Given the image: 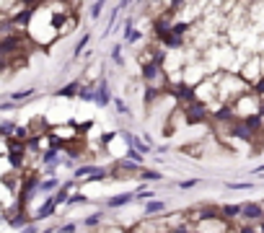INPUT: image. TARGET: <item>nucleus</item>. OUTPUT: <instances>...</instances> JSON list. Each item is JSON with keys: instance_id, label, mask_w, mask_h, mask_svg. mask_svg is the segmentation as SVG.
Masks as SVG:
<instances>
[{"instance_id": "1", "label": "nucleus", "mask_w": 264, "mask_h": 233, "mask_svg": "<svg viewBox=\"0 0 264 233\" xmlns=\"http://www.w3.org/2000/svg\"><path fill=\"white\" fill-rule=\"evenodd\" d=\"M212 78L217 83V99H220V107H233L241 96H246V93L251 91V86L236 73H215Z\"/></svg>"}, {"instance_id": "2", "label": "nucleus", "mask_w": 264, "mask_h": 233, "mask_svg": "<svg viewBox=\"0 0 264 233\" xmlns=\"http://www.w3.org/2000/svg\"><path fill=\"white\" fill-rule=\"evenodd\" d=\"M181 112H184L187 124L208 122V116H210V107H205V104H200V101H192V104H187V107H181Z\"/></svg>"}, {"instance_id": "3", "label": "nucleus", "mask_w": 264, "mask_h": 233, "mask_svg": "<svg viewBox=\"0 0 264 233\" xmlns=\"http://www.w3.org/2000/svg\"><path fill=\"white\" fill-rule=\"evenodd\" d=\"M114 99H111V91H109V83H106V78H101L99 83H96V96H94V104L96 107H109Z\"/></svg>"}, {"instance_id": "4", "label": "nucleus", "mask_w": 264, "mask_h": 233, "mask_svg": "<svg viewBox=\"0 0 264 233\" xmlns=\"http://www.w3.org/2000/svg\"><path fill=\"white\" fill-rule=\"evenodd\" d=\"M80 88H83V80H80V78H75V80H70V83H67V86L57 88V93H54V96H60V99H75V96H80Z\"/></svg>"}, {"instance_id": "5", "label": "nucleus", "mask_w": 264, "mask_h": 233, "mask_svg": "<svg viewBox=\"0 0 264 233\" xmlns=\"http://www.w3.org/2000/svg\"><path fill=\"white\" fill-rule=\"evenodd\" d=\"M57 210V200H54V194L52 197H47V200H44V205L37 210V213H34V223H37V220H44V218H50L52 213Z\"/></svg>"}, {"instance_id": "6", "label": "nucleus", "mask_w": 264, "mask_h": 233, "mask_svg": "<svg viewBox=\"0 0 264 233\" xmlns=\"http://www.w3.org/2000/svg\"><path fill=\"white\" fill-rule=\"evenodd\" d=\"M135 192H122V194H114V197H109L106 200V207L109 210H114V207H124V205H130L132 200H135Z\"/></svg>"}, {"instance_id": "7", "label": "nucleus", "mask_w": 264, "mask_h": 233, "mask_svg": "<svg viewBox=\"0 0 264 233\" xmlns=\"http://www.w3.org/2000/svg\"><path fill=\"white\" fill-rule=\"evenodd\" d=\"M34 93H37V88H24V91H13V93H8V101H13L16 107L18 104H24V101H29Z\"/></svg>"}, {"instance_id": "8", "label": "nucleus", "mask_w": 264, "mask_h": 233, "mask_svg": "<svg viewBox=\"0 0 264 233\" xmlns=\"http://www.w3.org/2000/svg\"><path fill=\"white\" fill-rule=\"evenodd\" d=\"M75 26H78V13H70V16H67V18L60 23V29H57V34H60V37L65 39L67 34H70V31L75 29Z\"/></svg>"}, {"instance_id": "9", "label": "nucleus", "mask_w": 264, "mask_h": 233, "mask_svg": "<svg viewBox=\"0 0 264 233\" xmlns=\"http://www.w3.org/2000/svg\"><path fill=\"white\" fill-rule=\"evenodd\" d=\"M158 213H166V202L163 200H151V202H145V215L151 218V215H158Z\"/></svg>"}, {"instance_id": "10", "label": "nucleus", "mask_w": 264, "mask_h": 233, "mask_svg": "<svg viewBox=\"0 0 264 233\" xmlns=\"http://www.w3.org/2000/svg\"><path fill=\"white\" fill-rule=\"evenodd\" d=\"M127 161L135 163V166H143L145 169V156L140 153V150H135V148H127Z\"/></svg>"}, {"instance_id": "11", "label": "nucleus", "mask_w": 264, "mask_h": 233, "mask_svg": "<svg viewBox=\"0 0 264 233\" xmlns=\"http://www.w3.org/2000/svg\"><path fill=\"white\" fill-rule=\"evenodd\" d=\"M145 184L148 181H160V179H163V174H160V171H156V169H143V176H140Z\"/></svg>"}, {"instance_id": "12", "label": "nucleus", "mask_w": 264, "mask_h": 233, "mask_svg": "<svg viewBox=\"0 0 264 233\" xmlns=\"http://www.w3.org/2000/svg\"><path fill=\"white\" fill-rule=\"evenodd\" d=\"M101 220H104V210H99V213H94V215H88L86 220H83V226L86 228H96Z\"/></svg>"}, {"instance_id": "13", "label": "nucleus", "mask_w": 264, "mask_h": 233, "mask_svg": "<svg viewBox=\"0 0 264 233\" xmlns=\"http://www.w3.org/2000/svg\"><path fill=\"white\" fill-rule=\"evenodd\" d=\"M91 42V34H83V37L78 39V44H75V50H73V57H80V52L86 50V44Z\"/></svg>"}, {"instance_id": "14", "label": "nucleus", "mask_w": 264, "mask_h": 233, "mask_svg": "<svg viewBox=\"0 0 264 233\" xmlns=\"http://www.w3.org/2000/svg\"><path fill=\"white\" fill-rule=\"evenodd\" d=\"M228 189H254V181H228Z\"/></svg>"}, {"instance_id": "15", "label": "nucleus", "mask_w": 264, "mask_h": 233, "mask_svg": "<svg viewBox=\"0 0 264 233\" xmlns=\"http://www.w3.org/2000/svg\"><path fill=\"white\" fill-rule=\"evenodd\" d=\"M111 60L117 62L119 67H124V60H122V44H114V50H111Z\"/></svg>"}, {"instance_id": "16", "label": "nucleus", "mask_w": 264, "mask_h": 233, "mask_svg": "<svg viewBox=\"0 0 264 233\" xmlns=\"http://www.w3.org/2000/svg\"><path fill=\"white\" fill-rule=\"evenodd\" d=\"M143 39V31L140 29H132L127 37H124V44H135V42H140Z\"/></svg>"}, {"instance_id": "17", "label": "nucleus", "mask_w": 264, "mask_h": 233, "mask_svg": "<svg viewBox=\"0 0 264 233\" xmlns=\"http://www.w3.org/2000/svg\"><path fill=\"white\" fill-rule=\"evenodd\" d=\"M114 107H117V112L119 114H124V116H132V109L127 107V104H124L122 99H114Z\"/></svg>"}, {"instance_id": "18", "label": "nucleus", "mask_w": 264, "mask_h": 233, "mask_svg": "<svg viewBox=\"0 0 264 233\" xmlns=\"http://www.w3.org/2000/svg\"><path fill=\"white\" fill-rule=\"evenodd\" d=\"M200 184V179H184V181H179L176 186L179 189H192V186H197Z\"/></svg>"}, {"instance_id": "19", "label": "nucleus", "mask_w": 264, "mask_h": 233, "mask_svg": "<svg viewBox=\"0 0 264 233\" xmlns=\"http://www.w3.org/2000/svg\"><path fill=\"white\" fill-rule=\"evenodd\" d=\"M101 10H104V3H94V5H91V18H99Z\"/></svg>"}, {"instance_id": "20", "label": "nucleus", "mask_w": 264, "mask_h": 233, "mask_svg": "<svg viewBox=\"0 0 264 233\" xmlns=\"http://www.w3.org/2000/svg\"><path fill=\"white\" fill-rule=\"evenodd\" d=\"M60 233H75V223H65V226H60L57 228Z\"/></svg>"}, {"instance_id": "21", "label": "nucleus", "mask_w": 264, "mask_h": 233, "mask_svg": "<svg viewBox=\"0 0 264 233\" xmlns=\"http://www.w3.org/2000/svg\"><path fill=\"white\" fill-rule=\"evenodd\" d=\"M21 233H39V228H37V226H34V223H31V226H26V228H24V231H21Z\"/></svg>"}, {"instance_id": "22", "label": "nucleus", "mask_w": 264, "mask_h": 233, "mask_svg": "<svg viewBox=\"0 0 264 233\" xmlns=\"http://www.w3.org/2000/svg\"><path fill=\"white\" fill-rule=\"evenodd\" d=\"M257 174H264V166H259V169H257Z\"/></svg>"}]
</instances>
